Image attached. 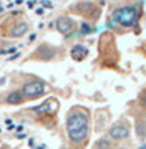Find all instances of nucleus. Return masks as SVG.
Listing matches in <instances>:
<instances>
[{
    "instance_id": "1",
    "label": "nucleus",
    "mask_w": 146,
    "mask_h": 149,
    "mask_svg": "<svg viewBox=\"0 0 146 149\" xmlns=\"http://www.w3.org/2000/svg\"><path fill=\"white\" fill-rule=\"evenodd\" d=\"M66 133L73 144L87 143L90 136V113L87 108L73 106L66 114Z\"/></svg>"
},
{
    "instance_id": "2",
    "label": "nucleus",
    "mask_w": 146,
    "mask_h": 149,
    "mask_svg": "<svg viewBox=\"0 0 146 149\" xmlns=\"http://www.w3.org/2000/svg\"><path fill=\"white\" fill-rule=\"evenodd\" d=\"M143 15V5L138 3H128L123 7H116L110 15L106 25L111 30L115 28H136V33H140V20Z\"/></svg>"
},
{
    "instance_id": "3",
    "label": "nucleus",
    "mask_w": 146,
    "mask_h": 149,
    "mask_svg": "<svg viewBox=\"0 0 146 149\" xmlns=\"http://www.w3.org/2000/svg\"><path fill=\"white\" fill-rule=\"evenodd\" d=\"M20 91L23 93L25 100H35V98H40V96H43L47 93V85L40 80H33L25 83Z\"/></svg>"
},
{
    "instance_id": "4",
    "label": "nucleus",
    "mask_w": 146,
    "mask_h": 149,
    "mask_svg": "<svg viewBox=\"0 0 146 149\" xmlns=\"http://www.w3.org/2000/svg\"><path fill=\"white\" fill-rule=\"evenodd\" d=\"M131 134V128L128 121L124 119H119L118 123H115L113 126L110 128V138L115 139V141H123V139H128Z\"/></svg>"
},
{
    "instance_id": "5",
    "label": "nucleus",
    "mask_w": 146,
    "mask_h": 149,
    "mask_svg": "<svg viewBox=\"0 0 146 149\" xmlns=\"http://www.w3.org/2000/svg\"><path fill=\"white\" fill-rule=\"evenodd\" d=\"M55 27H57V30H58L61 35L70 37V35H73V32L76 30V23H75L73 18H70V17H58L57 22H55Z\"/></svg>"
},
{
    "instance_id": "6",
    "label": "nucleus",
    "mask_w": 146,
    "mask_h": 149,
    "mask_svg": "<svg viewBox=\"0 0 146 149\" xmlns=\"http://www.w3.org/2000/svg\"><path fill=\"white\" fill-rule=\"evenodd\" d=\"M88 53H90V50H88V47L83 45V43H75L70 50L71 58L75 60V61H83V60L88 56Z\"/></svg>"
},
{
    "instance_id": "7",
    "label": "nucleus",
    "mask_w": 146,
    "mask_h": 149,
    "mask_svg": "<svg viewBox=\"0 0 146 149\" xmlns=\"http://www.w3.org/2000/svg\"><path fill=\"white\" fill-rule=\"evenodd\" d=\"M23 101H25V96L22 91H15V93L8 95V100H7V103H10V104H22Z\"/></svg>"
},
{
    "instance_id": "8",
    "label": "nucleus",
    "mask_w": 146,
    "mask_h": 149,
    "mask_svg": "<svg viewBox=\"0 0 146 149\" xmlns=\"http://www.w3.org/2000/svg\"><path fill=\"white\" fill-rule=\"evenodd\" d=\"M93 149H111V143L108 138H100L93 144Z\"/></svg>"
},
{
    "instance_id": "9",
    "label": "nucleus",
    "mask_w": 146,
    "mask_h": 149,
    "mask_svg": "<svg viewBox=\"0 0 146 149\" xmlns=\"http://www.w3.org/2000/svg\"><path fill=\"white\" fill-rule=\"evenodd\" d=\"M93 32V27L88 23V22H83L80 25V33L81 35H88V33H92Z\"/></svg>"
},
{
    "instance_id": "10",
    "label": "nucleus",
    "mask_w": 146,
    "mask_h": 149,
    "mask_svg": "<svg viewBox=\"0 0 146 149\" xmlns=\"http://www.w3.org/2000/svg\"><path fill=\"white\" fill-rule=\"evenodd\" d=\"M140 103H141V104H143V106L146 108V90H145V91H143V93L140 95Z\"/></svg>"
}]
</instances>
